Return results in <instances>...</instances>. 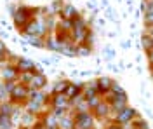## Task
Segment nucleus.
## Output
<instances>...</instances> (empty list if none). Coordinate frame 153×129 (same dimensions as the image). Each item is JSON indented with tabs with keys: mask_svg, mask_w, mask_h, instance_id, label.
Wrapping results in <instances>:
<instances>
[{
	"mask_svg": "<svg viewBox=\"0 0 153 129\" xmlns=\"http://www.w3.org/2000/svg\"><path fill=\"white\" fill-rule=\"evenodd\" d=\"M38 12H40V9H33V7H28V5H19L18 9H14L12 10V19H14L16 28L23 30L30 21L37 18Z\"/></svg>",
	"mask_w": 153,
	"mask_h": 129,
	"instance_id": "obj_1",
	"label": "nucleus"
},
{
	"mask_svg": "<svg viewBox=\"0 0 153 129\" xmlns=\"http://www.w3.org/2000/svg\"><path fill=\"white\" fill-rule=\"evenodd\" d=\"M28 99H30V87L25 86V84H21V82H18L14 86L12 92L9 94V101L14 103V105H18V107H21V105H26Z\"/></svg>",
	"mask_w": 153,
	"mask_h": 129,
	"instance_id": "obj_2",
	"label": "nucleus"
},
{
	"mask_svg": "<svg viewBox=\"0 0 153 129\" xmlns=\"http://www.w3.org/2000/svg\"><path fill=\"white\" fill-rule=\"evenodd\" d=\"M47 30H49L47 25H45L44 21H40V19L35 18V19L30 21L21 31H23L26 37H47Z\"/></svg>",
	"mask_w": 153,
	"mask_h": 129,
	"instance_id": "obj_3",
	"label": "nucleus"
},
{
	"mask_svg": "<svg viewBox=\"0 0 153 129\" xmlns=\"http://www.w3.org/2000/svg\"><path fill=\"white\" fill-rule=\"evenodd\" d=\"M75 129H96V117L91 112L75 113Z\"/></svg>",
	"mask_w": 153,
	"mask_h": 129,
	"instance_id": "obj_4",
	"label": "nucleus"
},
{
	"mask_svg": "<svg viewBox=\"0 0 153 129\" xmlns=\"http://www.w3.org/2000/svg\"><path fill=\"white\" fill-rule=\"evenodd\" d=\"M136 117H137V110L127 105L124 110H120L113 119H111V122H117V124H120V126H129Z\"/></svg>",
	"mask_w": 153,
	"mask_h": 129,
	"instance_id": "obj_5",
	"label": "nucleus"
},
{
	"mask_svg": "<svg viewBox=\"0 0 153 129\" xmlns=\"http://www.w3.org/2000/svg\"><path fill=\"white\" fill-rule=\"evenodd\" d=\"M19 73L21 72L18 70V66L14 63H7V65H4V68L0 70V79L4 82H18Z\"/></svg>",
	"mask_w": 153,
	"mask_h": 129,
	"instance_id": "obj_6",
	"label": "nucleus"
},
{
	"mask_svg": "<svg viewBox=\"0 0 153 129\" xmlns=\"http://www.w3.org/2000/svg\"><path fill=\"white\" fill-rule=\"evenodd\" d=\"M92 113H94L96 120H110V117H111V107H110V103H106L105 99H101L97 103V107L92 108Z\"/></svg>",
	"mask_w": 153,
	"mask_h": 129,
	"instance_id": "obj_7",
	"label": "nucleus"
},
{
	"mask_svg": "<svg viewBox=\"0 0 153 129\" xmlns=\"http://www.w3.org/2000/svg\"><path fill=\"white\" fill-rule=\"evenodd\" d=\"M57 129H75V112L68 110L61 117H57Z\"/></svg>",
	"mask_w": 153,
	"mask_h": 129,
	"instance_id": "obj_8",
	"label": "nucleus"
},
{
	"mask_svg": "<svg viewBox=\"0 0 153 129\" xmlns=\"http://www.w3.org/2000/svg\"><path fill=\"white\" fill-rule=\"evenodd\" d=\"M12 63L18 66L19 72H38L37 66H35V63L31 60H28V58H16Z\"/></svg>",
	"mask_w": 153,
	"mask_h": 129,
	"instance_id": "obj_9",
	"label": "nucleus"
},
{
	"mask_svg": "<svg viewBox=\"0 0 153 129\" xmlns=\"http://www.w3.org/2000/svg\"><path fill=\"white\" fill-rule=\"evenodd\" d=\"M47 86V77L42 73V72H35V75H33V79L30 82V89H37V91H42L44 87Z\"/></svg>",
	"mask_w": 153,
	"mask_h": 129,
	"instance_id": "obj_10",
	"label": "nucleus"
},
{
	"mask_svg": "<svg viewBox=\"0 0 153 129\" xmlns=\"http://www.w3.org/2000/svg\"><path fill=\"white\" fill-rule=\"evenodd\" d=\"M78 16H80V12H78L76 7H75V5H71V4H66V5H65V9L61 10V14H59V18H61V19H68V21L76 19Z\"/></svg>",
	"mask_w": 153,
	"mask_h": 129,
	"instance_id": "obj_11",
	"label": "nucleus"
},
{
	"mask_svg": "<svg viewBox=\"0 0 153 129\" xmlns=\"http://www.w3.org/2000/svg\"><path fill=\"white\" fill-rule=\"evenodd\" d=\"M115 80L110 79V77H99V79H96V84H97V92L101 94V96H105L108 91L111 89V84H113Z\"/></svg>",
	"mask_w": 153,
	"mask_h": 129,
	"instance_id": "obj_12",
	"label": "nucleus"
},
{
	"mask_svg": "<svg viewBox=\"0 0 153 129\" xmlns=\"http://www.w3.org/2000/svg\"><path fill=\"white\" fill-rule=\"evenodd\" d=\"M82 89H84V84H75V82H70L66 87V98L71 101L73 98H76V96H80L82 94Z\"/></svg>",
	"mask_w": 153,
	"mask_h": 129,
	"instance_id": "obj_13",
	"label": "nucleus"
},
{
	"mask_svg": "<svg viewBox=\"0 0 153 129\" xmlns=\"http://www.w3.org/2000/svg\"><path fill=\"white\" fill-rule=\"evenodd\" d=\"M82 94H84V98H85V99L92 98V96H96V94H99V92H97V84H96V80H92V82H87V84H84Z\"/></svg>",
	"mask_w": 153,
	"mask_h": 129,
	"instance_id": "obj_14",
	"label": "nucleus"
},
{
	"mask_svg": "<svg viewBox=\"0 0 153 129\" xmlns=\"http://www.w3.org/2000/svg\"><path fill=\"white\" fill-rule=\"evenodd\" d=\"M68 84H70V80H66V79L56 80V82L52 84V89H51V94H65V92H66Z\"/></svg>",
	"mask_w": 153,
	"mask_h": 129,
	"instance_id": "obj_15",
	"label": "nucleus"
},
{
	"mask_svg": "<svg viewBox=\"0 0 153 129\" xmlns=\"http://www.w3.org/2000/svg\"><path fill=\"white\" fill-rule=\"evenodd\" d=\"M16 107H18V105H14V103H10V101H4V103H0V113H2V115H9V117H12Z\"/></svg>",
	"mask_w": 153,
	"mask_h": 129,
	"instance_id": "obj_16",
	"label": "nucleus"
},
{
	"mask_svg": "<svg viewBox=\"0 0 153 129\" xmlns=\"http://www.w3.org/2000/svg\"><path fill=\"white\" fill-rule=\"evenodd\" d=\"M141 44H143V49L144 52H150L153 49V39L150 33H144L143 37H141Z\"/></svg>",
	"mask_w": 153,
	"mask_h": 129,
	"instance_id": "obj_17",
	"label": "nucleus"
},
{
	"mask_svg": "<svg viewBox=\"0 0 153 129\" xmlns=\"http://www.w3.org/2000/svg\"><path fill=\"white\" fill-rule=\"evenodd\" d=\"M131 126H132V128H136V129H150L148 122H146V120H144L141 115H137V117H136V119L131 122Z\"/></svg>",
	"mask_w": 153,
	"mask_h": 129,
	"instance_id": "obj_18",
	"label": "nucleus"
},
{
	"mask_svg": "<svg viewBox=\"0 0 153 129\" xmlns=\"http://www.w3.org/2000/svg\"><path fill=\"white\" fill-rule=\"evenodd\" d=\"M33 75H35V72H21V73H19V80L18 82L25 84V86H30V82H31V79H33Z\"/></svg>",
	"mask_w": 153,
	"mask_h": 129,
	"instance_id": "obj_19",
	"label": "nucleus"
},
{
	"mask_svg": "<svg viewBox=\"0 0 153 129\" xmlns=\"http://www.w3.org/2000/svg\"><path fill=\"white\" fill-rule=\"evenodd\" d=\"M26 39L35 47H45V37H26Z\"/></svg>",
	"mask_w": 153,
	"mask_h": 129,
	"instance_id": "obj_20",
	"label": "nucleus"
},
{
	"mask_svg": "<svg viewBox=\"0 0 153 129\" xmlns=\"http://www.w3.org/2000/svg\"><path fill=\"white\" fill-rule=\"evenodd\" d=\"M0 128L2 129H12V117L2 115V117H0Z\"/></svg>",
	"mask_w": 153,
	"mask_h": 129,
	"instance_id": "obj_21",
	"label": "nucleus"
},
{
	"mask_svg": "<svg viewBox=\"0 0 153 129\" xmlns=\"http://www.w3.org/2000/svg\"><path fill=\"white\" fill-rule=\"evenodd\" d=\"M65 2L63 0H54L52 2V14H61V10L65 9Z\"/></svg>",
	"mask_w": 153,
	"mask_h": 129,
	"instance_id": "obj_22",
	"label": "nucleus"
},
{
	"mask_svg": "<svg viewBox=\"0 0 153 129\" xmlns=\"http://www.w3.org/2000/svg\"><path fill=\"white\" fill-rule=\"evenodd\" d=\"M92 52V47H89L85 44H80L78 45V51H76V56H89Z\"/></svg>",
	"mask_w": 153,
	"mask_h": 129,
	"instance_id": "obj_23",
	"label": "nucleus"
},
{
	"mask_svg": "<svg viewBox=\"0 0 153 129\" xmlns=\"http://www.w3.org/2000/svg\"><path fill=\"white\" fill-rule=\"evenodd\" d=\"M144 26L152 28L153 26V10H146L144 12Z\"/></svg>",
	"mask_w": 153,
	"mask_h": 129,
	"instance_id": "obj_24",
	"label": "nucleus"
},
{
	"mask_svg": "<svg viewBox=\"0 0 153 129\" xmlns=\"http://www.w3.org/2000/svg\"><path fill=\"white\" fill-rule=\"evenodd\" d=\"M7 56H9V51H7V47H5V44L0 40V63L7 61Z\"/></svg>",
	"mask_w": 153,
	"mask_h": 129,
	"instance_id": "obj_25",
	"label": "nucleus"
},
{
	"mask_svg": "<svg viewBox=\"0 0 153 129\" xmlns=\"http://www.w3.org/2000/svg\"><path fill=\"white\" fill-rule=\"evenodd\" d=\"M9 91L5 89V84H4V82H2V84H0V103H4V101H9Z\"/></svg>",
	"mask_w": 153,
	"mask_h": 129,
	"instance_id": "obj_26",
	"label": "nucleus"
},
{
	"mask_svg": "<svg viewBox=\"0 0 153 129\" xmlns=\"http://www.w3.org/2000/svg\"><path fill=\"white\" fill-rule=\"evenodd\" d=\"M30 129H49V128H47V124H45L44 119H38L37 122H33V126H31Z\"/></svg>",
	"mask_w": 153,
	"mask_h": 129,
	"instance_id": "obj_27",
	"label": "nucleus"
},
{
	"mask_svg": "<svg viewBox=\"0 0 153 129\" xmlns=\"http://www.w3.org/2000/svg\"><path fill=\"white\" fill-rule=\"evenodd\" d=\"M105 129H125V126H120V124H117V122H110Z\"/></svg>",
	"mask_w": 153,
	"mask_h": 129,
	"instance_id": "obj_28",
	"label": "nucleus"
},
{
	"mask_svg": "<svg viewBox=\"0 0 153 129\" xmlns=\"http://www.w3.org/2000/svg\"><path fill=\"white\" fill-rule=\"evenodd\" d=\"M110 91H113V92H124V89L120 87V84H118V82H113V84H111V89H110Z\"/></svg>",
	"mask_w": 153,
	"mask_h": 129,
	"instance_id": "obj_29",
	"label": "nucleus"
},
{
	"mask_svg": "<svg viewBox=\"0 0 153 129\" xmlns=\"http://www.w3.org/2000/svg\"><path fill=\"white\" fill-rule=\"evenodd\" d=\"M146 58H148V63H150V68H153V49L150 52H146Z\"/></svg>",
	"mask_w": 153,
	"mask_h": 129,
	"instance_id": "obj_30",
	"label": "nucleus"
},
{
	"mask_svg": "<svg viewBox=\"0 0 153 129\" xmlns=\"http://www.w3.org/2000/svg\"><path fill=\"white\" fill-rule=\"evenodd\" d=\"M146 33H150V35H152V39H153V26H152V28H148V30H146Z\"/></svg>",
	"mask_w": 153,
	"mask_h": 129,
	"instance_id": "obj_31",
	"label": "nucleus"
},
{
	"mask_svg": "<svg viewBox=\"0 0 153 129\" xmlns=\"http://www.w3.org/2000/svg\"><path fill=\"white\" fill-rule=\"evenodd\" d=\"M125 129H136V128H132V126L129 124V126H125Z\"/></svg>",
	"mask_w": 153,
	"mask_h": 129,
	"instance_id": "obj_32",
	"label": "nucleus"
},
{
	"mask_svg": "<svg viewBox=\"0 0 153 129\" xmlns=\"http://www.w3.org/2000/svg\"><path fill=\"white\" fill-rule=\"evenodd\" d=\"M152 80H153V70H152Z\"/></svg>",
	"mask_w": 153,
	"mask_h": 129,
	"instance_id": "obj_33",
	"label": "nucleus"
},
{
	"mask_svg": "<svg viewBox=\"0 0 153 129\" xmlns=\"http://www.w3.org/2000/svg\"><path fill=\"white\" fill-rule=\"evenodd\" d=\"M2 82H4V80H2V79H0V84H2Z\"/></svg>",
	"mask_w": 153,
	"mask_h": 129,
	"instance_id": "obj_34",
	"label": "nucleus"
},
{
	"mask_svg": "<svg viewBox=\"0 0 153 129\" xmlns=\"http://www.w3.org/2000/svg\"><path fill=\"white\" fill-rule=\"evenodd\" d=\"M0 117H2V113H0Z\"/></svg>",
	"mask_w": 153,
	"mask_h": 129,
	"instance_id": "obj_35",
	"label": "nucleus"
},
{
	"mask_svg": "<svg viewBox=\"0 0 153 129\" xmlns=\"http://www.w3.org/2000/svg\"><path fill=\"white\" fill-rule=\"evenodd\" d=\"M150 70H153V68H150Z\"/></svg>",
	"mask_w": 153,
	"mask_h": 129,
	"instance_id": "obj_36",
	"label": "nucleus"
},
{
	"mask_svg": "<svg viewBox=\"0 0 153 129\" xmlns=\"http://www.w3.org/2000/svg\"><path fill=\"white\" fill-rule=\"evenodd\" d=\"M26 129H30V128H26Z\"/></svg>",
	"mask_w": 153,
	"mask_h": 129,
	"instance_id": "obj_37",
	"label": "nucleus"
}]
</instances>
